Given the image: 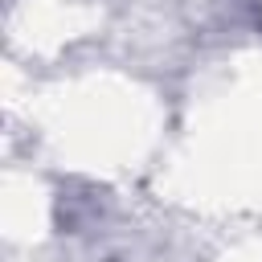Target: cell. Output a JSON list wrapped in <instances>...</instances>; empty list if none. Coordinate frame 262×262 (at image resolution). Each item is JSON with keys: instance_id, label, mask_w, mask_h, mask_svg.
Here are the masks:
<instances>
[{"instance_id": "1", "label": "cell", "mask_w": 262, "mask_h": 262, "mask_svg": "<svg viewBox=\"0 0 262 262\" xmlns=\"http://www.w3.org/2000/svg\"><path fill=\"white\" fill-rule=\"evenodd\" d=\"M242 4H250V8H254V12L262 16V0H242Z\"/></svg>"}]
</instances>
